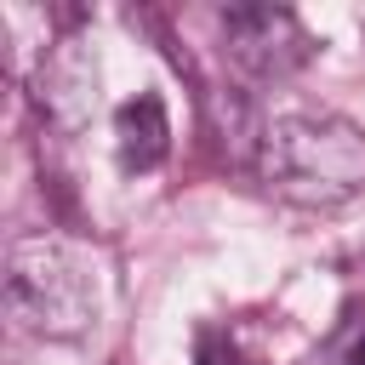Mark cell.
I'll return each mask as SVG.
<instances>
[{"label": "cell", "instance_id": "obj_5", "mask_svg": "<svg viewBox=\"0 0 365 365\" xmlns=\"http://www.w3.org/2000/svg\"><path fill=\"white\" fill-rule=\"evenodd\" d=\"M114 148H120V165L131 177L137 171H154L171 154V120H165V103L154 91L120 103V114H114Z\"/></svg>", "mask_w": 365, "mask_h": 365}, {"label": "cell", "instance_id": "obj_4", "mask_svg": "<svg viewBox=\"0 0 365 365\" xmlns=\"http://www.w3.org/2000/svg\"><path fill=\"white\" fill-rule=\"evenodd\" d=\"M91 103H97V63H91V51H86L80 40H68V46H57L51 63L40 68V108H46L57 125L74 131V125H86Z\"/></svg>", "mask_w": 365, "mask_h": 365}, {"label": "cell", "instance_id": "obj_7", "mask_svg": "<svg viewBox=\"0 0 365 365\" xmlns=\"http://www.w3.org/2000/svg\"><path fill=\"white\" fill-rule=\"evenodd\" d=\"M342 365H365V319L348 331V342H342Z\"/></svg>", "mask_w": 365, "mask_h": 365}, {"label": "cell", "instance_id": "obj_3", "mask_svg": "<svg viewBox=\"0 0 365 365\" xmlns=\"http://www.w3.org/2000/svg\"><path fill=\"white\" fill-rule=\"evenodd\" d=\"M222 34H228L234 63L251 68L257 80H285L291 68H302L314 57V34L285 6H228Z\"/></svg>", "mask_w": 365, "mask_h": 365}, {"label": "cell", "instance_id": "obj_6", "mask_svg": "<svg viewBox=\"0 0 365 365\" xmlns=\"http://www.w3.org/2000/svg\"><path fill=\"white\" fill-rule=\"evenodd\" d=\"M200 365H240V354H234L222 336H205V354H200Z\"/></svg>", "mask_w": 365, "mask_h": 365}, {"label": "cell", "instance_id": "obj_1", "mask_svg": "<svg viewBox=\"0 0 365 365\" xmlns=\"http://www.w3.org/2000/svg\"><path fill=\"white\" fill-rule=\"evenodd\" d=\"M262 182L308 211H331L365 188V131L336 114H285L257 143Z\"/></svg>", "mask_w": 365, "mask_h": 365}, {"label": "cell", "instance_id": "obj_2", "mask_svg": "<svg viewBox=\"0 0 365 365\" xmlns=\"http://www.w3.org/2000/svg\"><path fill=\"white\" fill-rule=\"evenodd\" d=\"M6 308L34 336H80L97 314L91 262L46 234H29L6 251Z\"/></svg>", "mask_w": 365, "mask_h": 365}]
</instances>
